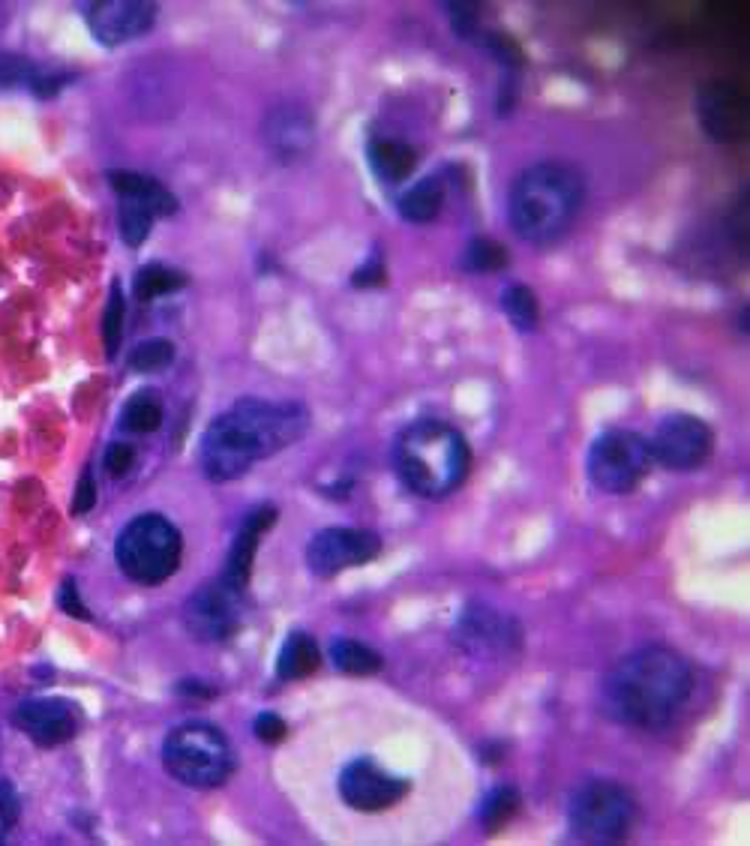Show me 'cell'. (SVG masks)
Returning a JSON list of instances; mask_svg holds the SVG:
<instances>
[{
  "instance_id": "1",
  "label": "cell",
  "mask_w": 750,
  "mask_h": 846,
  "mask_svg": "<svg viewBox=\"0 0 750 846\" xmlns=\"http://www.w3.org/2000/svg\"><path fill=\"white\" fill-rule=\"evenodd\" d=\"M309 426L300 402H270L258 396L237 399L201 435V471L216 480H237L255 462L294 444Z\"/></svg>"
},
{
  "instance_id": "2",
  "label": "cell",
  "mask_w": 750,
  "mask_h": 846,
  "mask_svg": "<svg viewBox=\"0 0 750 846\" xmlns=\"http://www.w3.org/2000/svg\"><path fill=\"white\" fill-rule=\"evenodd\" d=\"M690 690V663L666 645H645L606 672L600 702L603 711L624 726L657 729L681 711Z\"/></svg>"
},
{
  "instance_id": "3",
  "label": "cell",
  "mask_w": 750,
  "mask_h": 846,
  "mask_svg": "<svg viewBox=\"0 0 750 846\" xmlns=\"http://www.w3.org/2000/svg\"><path fill=\"white\" fill-rule=\"evenodd\" d=\"M585 204V177L576 165L543 159L516 174L507 195L510 228L534 243L549 246L567 234Z\"/></svg>"
},
{
  "instance_id": "4",
  "label": "cell",
  "mask_w": 750,
  "mask_h": 846,
  "mask_svg": "<svg viewBox=\"0 0 750 846\" xmlns=\"http://www.w3.org/2000/svg\"><path fill=\"white\" fill-rule=\"evenodd\" d=\"M393 465L402 483L420 498L450 495L471 468V450L459 429L444 420H417L393 444Z\"/></svg>"
},
{
  "instance_id": "5",
  "label": "cell",
  "mask_w": 750,
  "mask_h": 846,
  "mask_svg": "<svg viewBox=\"0 0 750 846\" xmlns=\"http://www.w3.org/2000/svg\"><path fill=\"white\" fill-rule=\"evenodd\" d=\"M183 555V537L159 513H141L126 522L114 543L117 567L138 585H159L177 573Z\"/></svg>"
},
{
  "instance_id": "6",
  "label": "cell",
  "mask_w": 750,
  "mask_h": 846,
  "mask_svg": "<svg viewBox=\"0 0 750 846\" xmlns=\"http://www.w3.org/2000/svg\"><path fill=\"white\" fill-rule=\"evenodd\" d=\"M162 765L177 783L189 789H213L228 780L234 768V756L225 735L216 726L189 720L165 735Z\"/></svg>"
},
{
  "instance_id": "7",
  "label": "cell",
  "mask_w": 750,
  "mask_h": 846,
  "mask_svg": "<svg viewBox=\"0 0 750 846\" xmlns=\"http://www.w3.org/2000/svg\"><path fill=\"white\" fill-rule=\"evenodd\" d=\"M567 822L582 843H618L636 822V798L618 780H588L570 795Z\"/></svg>"
},
{
  "instance_id": "8",
  "label": "cell",
  "mask_w": 750,
  "mask_h": 846,
  "mask_svg": "<svg viewBox=\"0 0 750 846\" xmlns=\"http://www.w3.org/2000/svg\"><path fill=\"white\" fill-rule=\"evenodd\" d=\"M651 450L648 441L630 429H609L594 438L588 450V477L600 492L609 495H624L636 489L648 468H651Z\"/></svg>"
},
{
  "instance_id": "9",
  "label": "cell",
  "mask_w": 750,
  "mask_h": 846,
  "mask_svg": "<svg viewBox=\"0 0 750 846\" xmlns=\"http://www.w3.org/2000/svg\"><path fill=\"white\" fill-rule=\"evenodd\" d=\"M243 618V591L222 576L195 588L183 603V624L201 642H222L237 633Z\"/></svg>"
},
{
  "instance_id": "10",
  "label": "cell",
  "mask_w": 750,
  "mask_h": 846,
  "mask_svg": "<svg viewBox=\"0 0 750 846\" xmlns=\"http://www.w3.org/2000/svg\"><path fill=\"white\" fill-rule=\"evenodd\" d=\"M453 642L465 654L480 657V660L510 657L522 645V630L510 615H504V612H498L486 603H471L456 618Z\"/></svg>"
},
{
  "instance_id": "11",
  "label": "cell",
  "mask_w": 750,
  "mask_h": 846,
  "mask_svg": "<svg viewBox=\"0 0 750 846\" xmlns=\"http://www.w3.org/2000/svg\"><path fill=\"white\" fill-rule=\"evenodd\" d=\"M714 447V432L708 429L705 420L693 417V414H672L666 417L654 438L648 441L651 459H657L660 465L672 468V471H690L699 468Z\"/></svg>"
},
{
  "instance_id": "12",
  "label": "cell",
  "mask_w": 750,
  "mask_h": 846,
  "mask_svg": "<svg viewBox=\"0 0 750 846\" xmlns=\"http://www.w3.org/2000/svg\"><path fill=\"white\" fill-rule=\"evenodd\" d=\"M381 552V540L366 528H321L306 546V564L315 576L330 579L348 567H360Z\"/></svg>"
},
{
  "instance_id": "13",
  "label": "cell",
  "mask_w": 750,
  "mask_h": 846,
  "mask_svg": "<svg viewBox=\"0 0 750 846\" xmlns=\"http://www.w3.org/2000/svg\"><path fill=\"white\" fill-rule=\"evenodd\" d=\"M339 795L354 810L378 813L408 795V780L393 777L372 759H351L339 774Z\"/></svg>"
},
{
  "instance_id": "14",
  "label": "cell",
  "mask_w": 750,
  "mask_h": 846,
  "mask_svg": "<svg viewBox=\"0 0 750 846\" xmlns=\"http://www.w3.org/2000/svg\"><path fill=\"white\" fill-rule=\"evenodd\" d=\"M156 21L150 0H99L87 6V27L102 45H123L144 36Z\"/></svg>"
},
{
  "instance_id": "15",
  "label": "cell",
  "mask_w": 750,
  "mask_h": 846,
  "mask_svg": "<svg viewBox=\"0 0 750 846\" xmlns=\"http://www.w3.org/2000/svg\"><path fill=\"white\" fill-rule=\"evenodd\" d=\"M15 729H21L39 747H57L75 735V708L57 696L27 699L12 711Z\"/></svg>"
},
{
  "instance_id": "16",
  "label": "cell",
  "mask_w": 750,
  "mask_h": 846,
  "mask_svg": "<svg viewBox=\"0 0 750 846\" xmlns=\"http://www.w3.org/2000/svg\"><path fill=\"white\" fill-rule=\"evenodd\" d=\"M699 120L711 138H738L747 129V102L729 84H708L699 93Z\"/></svg>"
},
{
  "instance_id": "17",
  "label": "cell",
  "mask_w": 750,
  "mask_h": 846,
  "mask_svg": "<svg viewBox=\"0 0 750 846\" xmlns=\"http://www.w3.org/2000/svg\"><path fill=\"white\" fill-rule=\"evenodd\" d=\"M276 519V507L273 504H261L255 507L243 522H240V531L228 549V558H225V570L219 573L228 585L234 588H246L249 582V573H252V561H255V552H258V540H261V531H267Z\"/></svg>"
},
{
  "instance_id": "18",
  "label": "cell",
  "mask_w": 750,
  "mask_h": 846,
  "mask_svg": "<svg viewBox=\"0 0 750 846\" xmlns=\"http://www.w3.org/2000/svg\"><path fill=\"white\" fill-rule=\"evenodd\" d=\"M312 132H315V123H312L309 111L300 108V105L273 108V111L267 114V123H264L267 144H270L273 153H276L279 159H285V162L309 150Z\"/></svg>"
},
{
  "instance_id": "19",
  "label": "cell",
  "mask_w": 750,
  "mask_h": 846,
  "mask_svg": "<svg viewBox=\"0 0 750 846\" xmlns=\"http://www.w3.org/2000/svg\"><path fill=\"white\" fill-rule=\"evenodd\" d=\"M105 177H108L111 189L120 198L141 201L153 216H171L177 210V198L156 177H147V174H138V171H126V168H114Z\"/></svg>"
},
{
  "instance_id": "20",
  "label": "cell",
  "mask_w": 750,
  "mask_h": 846,
  "mask_svg": "<svg viewBox=\"0 0 750 846\" xmlns=\"http://www.w3.org/2000/svg\"><path fill=\"white\" fill-rule=\"evenodd\" d=\"M366 159L369 168L375 171V177L381 183H402L414 165H417V153L414 147H408L405 141H393V138H372L366 144Z\"/></svg>"
},
{
  "instance_id": "21",
  "label": "cell",
  "mask_w": 750,
  "mask_h": 846,
  "mask_svg": "<svg viewBox=\"0 0 750 846\" xmlns=\"http://www.w3.org/2000/svg\"><path fill=\"white\" fill-rule=\"evenodd\" d=\"M318 645L312 642V636L294 630L285 636L282 648H279V657H276V675L285 678V681H297V678H306L318 669Z\"/></svg>"
},
{
  "instance_id": "22",
  "label": "cell",
  "mask_w": 750,
  "mask_h": 846,
  "mask_svg": "<svg viewBox=\"0 0 750 846\" xmlns=\"http://www.w3.org/2000/svg\"><path fill=\"white\" fill-rule=\"evenodd\" d=\"M444 207V183L438 177H423L399 198V213L408 222H432Z\"/></svg>"
},
{
  "instance_id": "23",
  "label": "cell",
  "mask_w": 750,
  "mask_h": 846,
  "mask_svg": "<svg viewBox=\"0 0 750 846\" xmlns=\"http://www.w3.org/2000/svg\"><path fill=\"white\" fill-rule=\"evenodd\" d=\"M162 423V399L156 390H138L126 399L123 411H120V426L126 432H156Z\"/></svg>"
},
{
  "instance_id": "24",
  "label": "cell",
  "mask_w": 750,
  "mask_h": 846,
  "mask_svg": "<svg viewBox=\"0 0 750 846\" xmlns=\"http://www.w3.org/2000/svg\"><path fill=\"white\" fill-rule=\"evenodd\" d=\"M330 660L345 675H372V672H378L384 666L378 651H372L369 645H363L357 639H348V636H342V639H336L330 645Z\"/></svg>"
},
{
  "instance_id": "25",
  "label": "cell",
  "mask_w": 750,
  "mask_h": 846,
  "mask_svg": "<svg viewBox=\"0 0 750 846\" xmlns=\"http://www.w3.org/2000/svg\"><path fill=\"white\" fill-rule=\"evenodd\" d=\"M501 309L510 318V324L516 330H534L540 324V306H537V294L528 285H510L501 294Z\"/></svg>"
},
{
  "instance_id": "26",
  "label": "cell",
  "mask_w": 750,
  "mask_h": 846,
  "mask_svg": "<svg viewBox=\"0 0 750 846\" xmlns=\"http://www.w3.org/2000/svg\"><path fill=\"white\" fill-rule=\"evenodd\" d=\"M186 276L180 270H171L165 264H144L138 273H135V297L138 300H153L159 294H168V291H177L183 288Z\"/></svg>"
},
{
  "instance_id": "27",
  "label": "cell",
  "mask_w": 750,
  "mask_h": 846,
  "mask_svg": "<svg viewBox=\"0 0 750 846\" xmlns=\"http://www.w3.org/2000/svg\"><path fill=\"white\" fill-rule=\"evenodd\" d=\"M153 213L141 204V201H132V198H123L120 201V210H117V222H120V237L126 246H141L147 237H150V228H153Z\"/></svg>"
},
{
  "instance_id": "28",
  "label": "cell",
  "mask_w": 750,
  "mask_h": 846,
  "mask_svg": "<svg viewBox=\"0 0 750 846\" xmlns=\"http://www.w3.org/2000/svg\"><path fill=\"white\" fill-rule=\"evenodd\" d=\"M507 249L498 243V240H489V237H474L468 243V249L462 252V267L471 270V273H492V270H501L507 267Z\"/></svg>"
},
{
  "instance_id": "29",
  "label": "cell",
  "mask_w": 750,
  "mask_h": 846,
  "mask_svg": "<svg viewBox=\"0 0 750 846\" xmlns=\"http://www.w3.org/2000/svg\"><path fill=\"white\" fill-rule=\"evenodd\" d=\"M516 810H519V792L513 786H498L480 804V825L492 834L501 825H507Z\"/></svg>"
},
{
  "instance_id": "30",
  "label": "cell",
  "mask_w": 750,
  "mask_h": 846,
  "mask_svg": "<svg viewBox=\"0 0 750 846\" xmlns=\"http://www.w3.org/2000/svg\"><path fill=\"white\" fill-rule=\"evenodd\" d=\"M123 318H126V303H123V291L114 282L108 291V303H105V315H102V342H105V354L117 357L120 351V339H123Z\"/></svg>"
},
{
  "instance_id": "31",
  "label": "cell",
  "mask_w": 750,
  "mask_h": 846,
  "mask_svg": "<svg viewBox=\"0 0 750 846\" xmlns=\"http://www.w3.org/2000/svg\"><path fill=\"white\" fill-rule=\"evenodd\" d=\"M174 360V345L168 339H147L129 351V366L135 372H159Z\"/></svg>"
},
{
  "instance_id": "32",
  "label": "cell",
  "mask_w": 750,
  "mask_h": 846,
  "mask_svg": "<svg viewBox=\"0 0 750 846\" xmlns=\"http://www.w3.org/2000/svg\"><path fill=\"white\" fill-rule=\"evenodd\" d=\"M36 81V66L21 57V54H0V87H15V84H33Z\"/></svg>"
},
{
  "instance_id": "33",
  "label": "cell",
  "mask_w": 750,
  "mask_h": 846,
  "mask_svg": "<svg viewBox=\"0 0 750 846\" xmlns=\"http://www.w3.org/2000/svg\"><path fill=\"white\" fill-rule=\"evenodd\" d=\"M132 462H135V450H132V444H126V441H114V444H108L105 459H102V465H105V471H108L111 477L126 474V471L132 468Z\"/></svg>"
},
{
  "instance_id": "34",
  "label": "cell",
  "mask_w": 750,
  "mask_h": 846,
  "mask_svg": "<svg viewBox=\"0 0 750 846\" xmlns=\"http://www.w3.org/2000/svg\"><path fill=\"white\" fill-rule=\"evenodd\" d=\"M255 735H258V741H264V744H279V741L288 735V726H285V720H282L279 714L264 711V714L255 717Z\"/></svg>"
},
{
  "instance_id": "35",
  "label": "cell",
  "mask_w": 750,
  "mask_h": 846,
  "mask_svg": "<svg viewBox=\"0 0 750 846\" xmlns=\"http://www.w3.org/2000/svg\"><path fill=\"white\" fill-rule=\"evenodd\" d=\"M447 12H450L453 30L459 36H474V30H477V6L474 3H447Z\"/></svg>"
},
{
  "instance_id": "36",
  "label": "cell",
  "mask_w": 750,
  "mask_h": 846,
  "mask_svg": "<svg viewBox=\"0 0 750 846\" xmlns=\"http://www.w3.org/2000/svg\"><path fill=\"white\" fill-rule=\"evenodd\" d=\"M96 507V480L90 471H84L78 477V486H75V495H72V513H90Z\"/></svg>"
},
{
  "instance_id": "37",
  "label": "cell",
  "mask_w": 750,
  "mask_h": 846,
  "mask_svg": "<svg viewBox=\"0 0 750 846\" xmlns=\"http://www.w3.org/2000/svg\"><path fill=\"white\" fill-rule=\"evenodd\" d=\"M384 282V264H381V255H369V261L354 273V285L366 288V285H381Z\"/></svg>"
},
{
  "instance_id": "38",
  "label": "cell",
  "mask_w": 750,
  "mask_h": 846,
  "mask_svg": "<svg viewBox=\"0 0 750 846\" xmlns=\"http://www.w3.org/2000/svg\"><path fill=\"white\" fill-rule=\"evenodd\" d=\"M60 609H63V612H69V615H75V618H90V612H87V606L81 603L78 588H75V582H72V579H66V582H63V588H60Z\"/></svg>"
},
{
  "instance_id": "39",
  "label": "cell",
  "mask_w": 750,
  "mask_h": 846,
  "mask_svg": "<svg viewBox=\"0 0 750 846\" xmlns=\"http://www.w3.org/2000/svg\"><path fill=\"white\" fill-rule=\"evenodd\" d=\"M15 819H18V798H15V789H12L6 780H0V822L9 828V825H15Z\"/></svg>"
},
{
  "instance_id": "40",
  "label": "cell",
  "mask_w": 750,
  "mask_h": 846,
  "mask_svg": "<svg viewBox=\"0 0 750 846\" xmlns=\"http://www.w3.org/2000/svg\"><path fill=\"white\" fill-rule=\"evenodd\" d=\"M66 81H69V75H51V78L36 75V81H33L30 87H33V93H36L39 99H48V96H54Z\"/></svg>"
}]
</instances>
